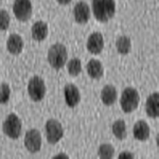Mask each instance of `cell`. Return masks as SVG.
<instances>
[{
    "label": "cell",
    "instance_id": "cell-1",
    "mask_svg": "<svg viewBox=\"0 0 159 159\" xmlns=\"http://www.w3.org/2000/svg\"><path fill=\"white\" fill-rule=\"evenodd\" d=\"M92 11L97 20L107 22L116 13L115 0H92Z\"/></svg>",
    "mask_w": 159,
    "mask_h": 159
},
{
    "label": "cell",
    "instance_id": "cell-2",
    "mask_svg": "<svg viewBox=\"0 0 159 159\" xmlns=\"http://www.w3.org/2000/svg\"><path fill=\"white\" fill-rule=\"evenodd\" d=\"M68 60V52L63 43H54L50 47L48 51V61L52 68L58 69L63 68Z\"/></svg>",
    "mask_w": 159,
    "mask_h": 159
},
{
    "label": "cell",
    "instance_id": "cell-3",
    "mask_svg": "<svg viewBox=\"0 0 159 159\" xmlns=\"http://www.w3.org/2000/svg\"><path fill=\"white\" fill-rule=\"evenodd\" d=\"M140 102V96L138 91L133 87H127L123 90L121 98H120V105L124 112L129 114L137 109Z\"/></svg>",
    "mask_w": 159,
    "mask_h": 159
},
{
    "label": "cell",
    "instance_id": "cell-4",
    "mask_svg": "<svg viewBox=\"0 0 159 159\" xmlns=\"http://www.w3.org/2000/svg\"><path fill=\"white\" fill-rule=\"evenodd\" d=\"M3 133L11 139H17L21 135L22 124L21 121L15 114H10L6 118L2 125Z\"/></svg>",
    "mask_w": 159,
    "mask_h": 159
},
{
    "label": "cell",
    "instance_id": "cell-5",
    "mask_svg": "<svg viewBox=\"0 0 159 159\" xmlns=\"http://www.w3.org/2000/svg\"><path fill=\"white\" fill-rule=\"evenodd\" d=\"M28 92L34 102H39L45 98L46 85L43 80L38 75H34L28 83Z\"/></svg>",
    "mask_w": 159,
    "mask_h": 159
},
{
    "label": "cell",
    "instance_id": "cell-6",
    "mask_svg": "<svg viewBox=\"0 0 159 159\" xmlns=\"http://www.w3.org/2000/svg\"><path fill=\"white\" fill-rule=\"evenodd\" d=\"M46 136L50 144H55L64 136L63 126L57 120L50 119L46 123Z\"/></svg>",
    "mask_w": 159,
    "mask_h": 159
},
{
    "label": "cell",
    "instance_id": "cell-7",
    "mask_svg": "<svg viewBox=\"0 0 159 159\" xmlns=\"http://www.w3.org/2000/svg\"><path fill=\"white\" fill-rule=\"evenodd\" d=\"M13 12L20 21H27L32 16V3L30 0H15L13 4Z\"/></svg>",
    "mask_w": 159,
    "mask_h": 159
},
{
    "label": "cell",
    "instance_id": "cell-8",
    "mask_svg": "<svg viewBox=\"0 0 159 159\" xmlns=\"http://www.w3.org/2000/svg\"><path fill=\"white\" fill-rule=\"evenodd\" d=\"M25 147L30 153H37L42 148V135L38 129H30L25 136Z\"/></svg>",
    "mask_w": 159,
    "mask_h": 159
},
{
    "label": "cell",
    "instance_id": "cell-9",
    "mask_svg": "<svg viewBox=\"0 0 159 159\" xmlns=\"http://www.w3.org/2000/svg\"><path fill=\"white\" fill-rule=\"evenodd\" d=\"M104 48V38L100 32H93L87 39V50L91 54H100Z\"/></svg>",
    "mask_w": 159,
    "mask_h": 159
},
{
    "label": "cell",
    "instance_id": "cell-10",
    "mask_svg": "<svg viewBox=\"0 0 159 159\" xmlns=\"http://www.w3.org/2000/svg\"><path fill=\"white\" fill-rule=\"evenodd\" d=\"M65 102L69 107H75L81 101V93L74 84H67L64 88Z\"/></svg>",
    "mask_w": 159,
    "mask_h": 159
},
{
    "label": "cell",
    "instance_id": "cell-11",
    "mask_svg": "<svg viewBox=\"0 0 159 159\" xmlns=\"http://www.w3.org/2000/svg\"><path fill=\"white\" fill-rule=\"evenodd\" d=\"M73 16L78 24H86L90 18V7L84 1L78 2L73 9Z\"/></svg>",
    "mask_w": 159,
    "mask_h": 159
},
{
    "label": "cell",
    "instance_id": "cell-12",
    "mask_svg": "<svg viewBox=\"0 0 159 159\" xmlns=\"http://www.w3.org/2000/svg\"><path fill=\"white\" fill-rule=\"evenodd\" d=\"M24 39L18 34L13 33L9 36L7 40V49L11 54L17 55L21 53L22 49H24Z\"/></svg>",
    "mask_w": 159,
    "mask_h": 159
},
{
    "label": "cell",
    "instance_id": "cell-13",
    "mask_svg": "<svg viewBox=\"0 0 159 159\" xmlns=\"http://www.w3.org/2000/svg\"><path fill=\"white\" fill-rule=\"evenodd\" d=\"M145 110L148 117L156 119L159 117V94L158 92H154L150 94L145 103Z\"/></svg>",
    "mask_w": 159,
    "mask_h": 159
},
{
    "label": "cell",
    "instance_id": "cell-14",
    "mask_svg": "<svg viewBox=\"0 0 159 159\" xmlns=\"http://www.w3.org/2000/svg\"><path fill=\"white\" fill-rule=\"evenodd\" d=\"M150 126L145 121L143 120H139L135 123L134 127H133V134H134L135 139L139 141H145L150 137Z\"/></svg>",
    "mask_w": 159,
    "mask_h": 159
},
{
    "label": "cell",
    "instance_id": "cell-15",
    "mask_svg": "<svg viewBox=\"0 0 159 159\" xmlns=\"http://www.w3.org/2000/svg\"><path fill=\"white\" fill-rule=\"evenodd\" d=\"M48 25L45 21H36L32 25L31 33H32V38L36 42H42L48 36Z\"/></svg>",
    "mask_w": 159,
    "mask_h": 159
},
{
    "label": "cell",
    "instance_id": "cell-16",
    "mask_svg": "<svg viewBox=\"0 0 159 159\" xmlns=\"http://www.w3.org/2000/svg\"><path fill=\"white\" fill-rule=\"evenodd\" d=\"M118 99V92L115 86L112 85H105L101 91V100L103 104L110 106L115 104Z\"/></svg>",
    "mask_w": 159,
    "mask_h": 159
},
{
    "label": "cell",
    "instance_id": "cell-17",
    "mask_svg": "<svg viewBox=\"0 0 159 159\" xmlns=\"http://www.w3.org/2000/svg\"><path fill=\"white\" fill-rule=\"evenodd\" d=\"M86 70L88 75L91 79H96L99 80L103 76L104 74V68L102 63L98 60H90L87 63L86 66Z\"/></svg>",
    "mask_w": 159,
    "mask_h": 159
},
{
    "label": "cell",
    "instance_id": "cell-18",
    "mask_svg": "<svg viewBox=\"0 0 159 159\" xmlns=\"http://www.w3.org/2000/svg\"><path fill=\"white\" fill-rule=\"evenodd\" d=\"M116 48L120 54H129L132 50V40L129 36L122 35L116 40Z\"/></svg>",
    "mask_w": 159,
    "mask_h": 159
},
{
    "label": "cell",
    "instance_id": "cell-19",
    "mask_svg": "<svg viewBox=\"0 0 159 159\" xmlns=\"http://www.w3.org/2000/svg\"><path fill=\"white\" fill-rule=\"evenodd\" d=\"M112 134L115 135V137L119 140H123L126 138L127 130H126V124L123 120H117L114 122L111 126Z\"/></svg>",
    "mask_w": 159,
    "mask_h": 159
},
{
    "label": "cell",
    "instance_id": "cell-20",
    "mask_svg": "<svg viewBox=\"0 0 159 159\" xmlns=\"http://www.w3.org/2000/svg\"><path fill=\"white\" fill-rule=\"evenodd\" d=\"M68 73L72 76L79 75L82 72V61L78 57H73L68 61Z\"/></svg>",
    "mask_w": 159,
    "mask_h": 159
},
{
    "label": "cell",
    "instance_id": "cell-21",
    "mask_svg": "<svg viewBox=\"0 0 159 159\" xmlns=\"http://www.w3.org/2000/svg\"><path fill=\"white\" fill-rule=\"evenodd\" d=\"M98 154L100 158H103V159L112 158L115 155V148L109 143H104V144L100 145Z\"/></svg>",
    "mask_w": 159,
    "mask_h": 159
},
{
    "label": "cell",
    "instance_id": "cell-22",
    "mask_svg": "<svg viewBox=\"0 0 159 159\" xmlns=\"http://www.w3.org/2000/svg\"><path fill=\"white\" fill-rule=\"evenodd\" d=\"M11 97V88L7 83L0 84V104H6Z\"/></svg>",
    "mask_w": 159,
    "mask_h": 159
},
{
    "label": "cell",
    "instance_id": "cell-23",
    "mask_svg": "<svg viewBox=\"0 0 159 159\" xmlns=\"http://www.w3.org/2000/svg\"><path fill=\"white\" fill-rule=\"evenodd\" d=\"M10 21H11V18H10L9 13L4 10H0V31L7 30L10 25Z\"/></svg>",
    "mask_w": 159,
    "mask_h": 159
},
{
    "label": "cell",
    "instance_id": "cell-24",
    "mask_svg": "<svg viewBox=\"0 0 159 159\" xmlns=\"http://www.w3.org/2000/svg\"><path fill=\"white\" fill-rule=\"evenodd\" d=\"M119 158L120 159H133V158H135V156L130 152H122L119 155Z\"/></svg>",
    "mask_w": 159,
    "mask_h": 159
},
{
    "label": "cell",
    "instance_id": "cell-25",
    "mask_svg": "<svg viewBox=\"0 0 159 159\" xmlns=\"http://www.w3.org/2000/svg\"><path fill=\"white\" fill-rule=\"evenodd\" d=\"M56 1H57L60 4H63V6H66V4L70 3L71 0H56Z\"/></svg>",
    "mask_w": 159,
    "mask_h": 159
},
{
    "label": "cell",
    "instance_id": "cell-26",
    "mask_svg": "<svg viewBox=\"0 0 159 159\" xmlns=\"http://www.w3.org/2000/svg\"><path fill=\"white\" fill-rule=\"evenodd\" d=\"M54 158H66V159H68L69 157L67 155H64V154H58V155L54 156Z\"/></svg>",
    "mask_w": 159,
    "mask_h": 159
}]
</instances>
